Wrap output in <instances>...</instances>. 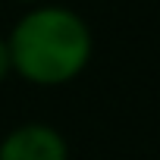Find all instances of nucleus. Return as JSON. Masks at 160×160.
<instances>
[{
  "label": "nucleus",
  "instance_id": "nucleus-2",
  "mask_svg": "<svg viewBox=\"0 0 160 160\" xmlns=\"http://www.w3.org/2000/svg\"><path fill=\"white\" fill-rule=\"evenodd\" d=\"M0 160H69V144L47 122H22L3 135Z\"/></svg>",
  "mask_w": 160,
  "mask_h": 160
},
{
  "label": "nucleus",
  "instance_id": "nucleus-1",
  "mask_svg": "<svg viewBox=\"0 0 160 160\" xmlns=\"http://www.w3.org/2000/svg\"><path fill=\"white\" fill-rule=\"evenodd\" d=\"M7 44L13 72L41 88H57L78 78L94 53L88 22L60 3H35L22 13L7 35Z\"/></svg>",
  "mask_w": 160,
  "mask_h": 160
},
{
  "label": "nucleus",
  "instance_id": "nucleus-4",
  "mask_svg": "<svg viewBox=\"0 0 160 160\" xmlns=\"http://www.w3.org/2000/svg\"><path fill=\"white\" fill-rule=\"evenodd\" d=\"M16 3H32L35 7V3H44V0H16Z\"/></svg>",
  "mask_w": 160,
  "mask_h": 160
},
{
  "label": "nucleus",
  "instance_id": "nucleus-3",
  "mask_svg": "<svg viewBox=\"0 0 160 160\" xmlns=\"http://www.w3.org/2000/svg\"><path fill=\"white\" fill-rule=\"evenodd\" d=\"M13 75V60H10V44L7 38H0V82Z\"/></svg>",
  "mask_w": 160,
  "mask_h": 160
}]
</instances>
